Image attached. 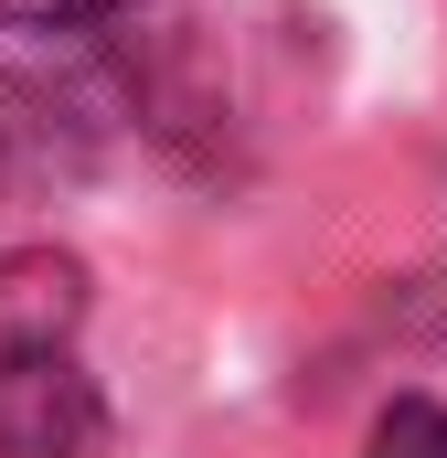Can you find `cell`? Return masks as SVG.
I'll return each instance as SVG.
<instances>
[{"label":"cell","instance_id":"obj_3","mask_svg":"<svg viewBox=\"0 0 447 458\" xmlns=\"http://www.w3.org/2000/svg\"><path fill=\"white\" fill-rule=\"evenodd\" d=\"M97 288H86V256L64 245H11L0 256V352H64L86 331Z\"/></svg>","mask_w":447,"mask_h":458},{"label":"cell","instance_id":"obj_4","mask_svg":"<svg viewBox=\"0 0 447 458\" xmlns=\"http://www.w3.org/2000/svg\"><path fill=\"white\" fill-rule=\"evenodd\" d=\"M373 458H447V405H426V394L384 405V427H373Z\"/></svg>","mask_w":447,"mask_h":458},{"label":"cell","instance_id":"obj_1","mask_svg":"<svg viewBox=\"0 0 447 458\" xmlns=\"http://www.w3.org/2000/svg\"><path fill=\"white\" fill-rule=\"evenodd\" d=\"M107 394L75 373V352H0V458H97Z\"/></svg>","mask_w":447,"mask_h":458},{"label":"cell","instance_id":"obj_5","mask_svg":"<svg viewBox=\"0 0 447 458\" xmlns=\"http://www.w3.org/2000/svg\"><path fill=\"white\" fill-rule=\"evenodd\" d=\"M117 0H0V32H86Z\"/></svg>","mask_w":447,"mask_h":458},{"label":"cell","instance_id":"obj_2","mask_svg":"<svg viewBox=\"0 0 447 458\" xmlns=\"http://www.w3.org/2000/svg\"><path fill=\"white\" fill-rule=\"evenodd\" d=\"M97 160V117L75 86H43V75H0V192H54Z\"/></svg>","mask_w":447,"mask_h":458}]
</instances>
